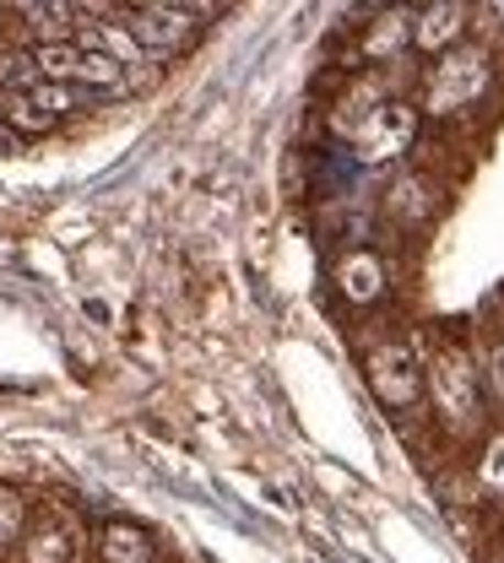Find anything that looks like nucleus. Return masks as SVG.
I'll return each mask as SVG.
<instances>
[{
  "mask_svg": "<svg viewBox=\"0 0 504 563\" xmlns=\"http://www.w3.org/2000/svg\"><path fill=\"white\" fill-rule=\"evenodd\" d=\"M489 87V55L483 49H445L429 76V114H461Z\"/></svg>",
  "mask_w": 504,
  "mask_h": 563,
  "instance_id": "obj_1",
  "label": "nucleus"
},
{
  "mask_svg": "<svg viewBox=\"0 0 504 563\" xmlns=\"http://www.w3.org/2000/svg\"><path fill=\"white\" fill-rule=\"evenodd\" d=\"M369 390H374L385 407H413L418 390H424V363H418V352L402 347V342L374 347L369 352Z\"/></svg>",
  "mask_w": 504,
  "mask_h": 563,
  "instance_id": "obj_2",
  "label": "nucleus"
},
{
  "mask_svg": "<svg viewBox=\"0 0 504 563\" xmlns=\"http://www.w3.org/2000/svg\"><path fill=\"white\" fill-rule=\"evenodd\" d=\"M196 16H201V5H136L131 11V38L142 44V55H174V49H185L190 44V33H196Z\"/></svg>",
  "mask_w": 504,
  "mask_h": 563,
  "instance_id": "obj_3",
  "label": "nucleus"
},
{
  "mask_svg": "<svg viewBox=\"0 0 504 563\" xmlns=\"http://www.w3.org/2000/svg\"><path fill=\"white\" fill-rule=\"evenodd\" d=\"M413 136H418V109L413 103H380L359 125V157L363 163H396L413 146Z\"/></svg>",
  "mask_w": 504,
  "mask_h": 563,
  "instance_id": "obj_4",
  "label": "nucleus"
},
{
  "mask_svg": "<svg viewBox=\"0 0 504 563\" xmlns=\"http://www.w3.org/2000/svg\"><path fill=\"white\" fill-rule=\"evenodd\" d=\"M434 401H439V412L450 422H467L478 418V368H472V357L467 352H445L439 363H434Z\"/></svg>",
  "mask_w": 504,
  "mask_h": 563,
  "instance_id": "obj_5",
  "label": "nucleus"
},
{
  "mask_svg": "<svg viewBox=\"0 0 504 563\" xmlns=\"http://www.w3.org/2000/svg\"><path fill=\"white\" fill-rule=\"evenodd\" d=\"M467 5L461 0H434V5H424L418 16H413V44L418 49H429V55H445L461 33H467Z\"/></svg>",
  "mask_w": 504,
  "mask_h": 563,
  "instance_id": "obj_6",
  "label": "nucleus"
},
{
  "mask_svg": "<svg viewBox=\"0 0 504 563\" xmlns=\"http://www.w3.org/2000/svg\"><path fill=\"white\" fill-rule=\"evenodd\" d=\"M337 287L348 303H380L385 298V261L374 250H353L337 261Z\"/></svg>",
  "mask_w": 504,
  "mask_h": 563,
  "instance_id": "obj_7",
  "label": "nucleus"
},
{
  "mask_svg": "<svg viewBox=\"0 0 504 563\" xmlns=\"http://www.w3.org/2000/svg\"><path fill=\"white\" fill-rule=\"evenodd\" d=\"M87 49H98V55H109L120 70H131V66H146V55H142V44L131 38V27H120V22H103V27H92L87 33Z\"/></svg>",
  "mask_w": 504,
  "mask_h": 563,
  "instance_id": "obj_8",
  "label": "nucleus"
},
{
  "mask_svg": "<svg viewBox=\"0 0 504 563\" xmlns=\"http://www.w3.org/2000/svg\"><path fill=\"white\" fill-rule=\"evenodd\" d=\"M98 553H103V563H152V542H146V531H136V526H109L103 542H98Z\"/></svg>",
  "mask_w": 504,
  "mask_h": 563,
  "instance_id": "obj_9",
  "label": "nucleus"
},
{
  "mask_svg": "<svg viewBox=\"0 0 504 563\" xmlns=\"http://www.w3.org/2000/svg\"><path fill=\"white\" fill-rule=\"evenodd\" d=\"M72 553H76V537L72 526H61V520H50V526H39L28 537V563H72Z\"/></svg>",
  "mask_w": 504,
  "mask_h": 563,
  "instance_id": "obj_10",
  "label": "nucleus"
},
{
  "mask_svg": "<svg viewBox=\"0 0 504 563\" xmlns=\"http://www.w3.org/2000/svg\"><path fill=\"white\" fill-rule=\"evenodd\" d=\"M76 60H81V44H39L33 49V70H39V81H61V87H72L76 76Z\"/></svg>",
  "mask_w": 504,
  "mask_h": 563,
  "instance_id": "obj_11",
  "label": "nucleus"
},
{
  "mask_svg": "<svg viewBox=\"0 0 504 563\" xmlns=\"http://www.w3.org/2000/svg\"><path fill=\"white\" fill-rule=\"evenodd\" d=\"M385 207L396 211L402 222H418V217H429L434 211V190L424 179H413V174H402L396 185H391V196H385Z\"/></svg>",
  "mask_w": 504,
  "mask_h": 563,
  "instance_id": "obj_12",
  "label": "nucleus"
},
{
  "mask_svg": "<svg viewBox=\"0 0 504 563\" xmlns=\"http://www.w3.org/2000/svg\"><path fill=\"white\" fill-rule=\"evenodd\" d=\"M39 33H44V44H66V33H72V16H76V5H50V0H33V5H17Z\"/></svg>",
  "mask_w": 504,
  "mask_h": 563,
  "instance_id": "obj_13",
  "label": "nucleus"
},
{
  "mask_svg": "<svg viewBox=\"0 0 504 563\" xmlns=\"http://www.w3.org/2000/svg\"><path fill=\"white\" fill-rule=\"evenodd\" d=\"M81 87H92V92H120L125 87V70L114 66L109 55H98V49H81V60H76V76Z\"/></svg>",
  "mask_w": 504,
  "mask_h": 563,
  "instance_id": "obj_14",
  "label": "nucleus"
},
{
  "mask_svg": "<svg viewBox=\"0 0 504 563\" xmlns=\"http://www.w3.org/2000/svg\"><path fill=\"white\" fill-rule=\"evenodd\" d=\"M402 44H413V16H407V11H391V16H380V22L369 27V55H374V60L396 55Z\"/></svg>",
  "mask_w": 504,
  "mask_h": 563,
  "instance_id": "obj_15",
  "label": "nucleus"
},
{
  "mask_svg": "<svg viewBox=\"0 0 504 563\" xmlns=\"http://www.w3.org/2000/svg\"><path fill=\"white\" fill-rule=\"evenodd\" d=\"M6 125H11L17 136H22V131H28V136H39V131H50L55 120H50V114H44L28 92H11V98H6Z\"/></svg>",
  "mask_w": 504,
  "mask_h": 563,
  "instance_id": "obj_16",
  "label": "nucleus"
},
{
  "mask_svg": "<svg viewBox=\"0 0 504 563\" xmlns=\"http://www.w3.org/2000/svg\"><path fill=\"white\" fill-rule=\"evenodd\" d=\"M28 98H33L50 120H61V114H72L76 109V92L72 87H61V81H39V87H28Z\"/></svg>",
  "mask_w": 504,
  "mask_h": 563,
  "instance_id": "obj_17",
  "label": "nucleus"
},
{
  "mask_svg": "<svg viewBox=\"0 0 504 563\" xmlns=\"http://www.w3.org/2000/svg\"><path fill=\"white\" fill-rule=\"evenodd\" d=\"M0 87H11V92H28V87H39L33 55H0Z\"/></svg>",
  "mask_w": 504,
  "mask_h": 563,
  "instance_id": "obj_18",
  "label": "nucleus"
},
{
  "mask_svg": "<svg viewBox=\"0 0 504 563\" xmlns=\"http://www.w3.org/2000/svg\"><path fill=\"white\" fill-rule=\"evenodd\" d=\"M478 477H483V488H489V493H504V433H494V439H489Z\"/></svg>",
  "mask_w": 504,
  "mask_h": 563,
  "instance_id": "obj_19",
  "label": "nucleus"
},
{
  "mask_svg": "<svg viewBox=\"0 0 504 563\" xmlns=\"http://www.w3.org/2000/svg\"><path fill=\"white\" fill-rule=\"evenodd\" d=\"M17 520H22V504H17L11 493H0V548L17 537Z\"/></svg>",
  "mask_w": 504,
  "mask_h": 563,
  "instance_id": "obj_20",
  "label": "nucleus"
},
{
  "mask_svg": "<svg viewBox=\"0 0 504 563\" xmlns=\"http://www.w3.org/2000/svg\"><path fill=\"white\" fill-rule=\"evenodd\" d=\"M489 390L504 401V342L494 352H489Z\"/></svg>",
  "mask_w": 504,
  "mask_h": 563,
  "instance_id": "obj_21",
  "label": "nucleus"
},
{
  "mask_svg": "<svg viewBox=\"0 0 504 563\" xmlns=\"http://www.w3.org/2000/svg\"><path fill=\"white\" fill-rule=\"evenodd\" d=\"M17 146H22V136H17V131H11V125H0V157H11V152H17Z\"/></svg>",
  "mask_w": 504,
  "mask_h": 563,
  "instance_id": "obj_22",
  "label": "nucleus"
}]
</instances>
